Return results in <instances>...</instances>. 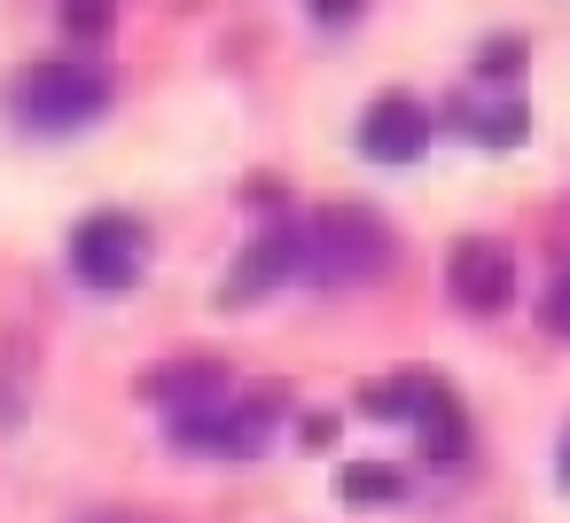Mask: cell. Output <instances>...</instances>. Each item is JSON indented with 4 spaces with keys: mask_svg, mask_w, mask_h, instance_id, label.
<instances>
[{
    "mask_svg": "<svg viewBox=\"0 0 570 523\" xmlns=\"http://www.w3.org/2000/svg\"><path fill=\"white\" fill-rule=\"evenodd\" d=\"M391 258H399V235H391L383 211H367V204H321L305 219V274L297 282H313V289H367V282L391 274Z\"/></svg>",
    "mask_w": 570,
    "mask_h": 523,
    "instance_id": "6da1fadb",
    "label": "cell"
},
{
    "mask_svg": "<svg viewBox=\"0 0 570 523\" xmlns=\"http://www.w3.org/2000/svg\"><path fill=\"white\" fill-rule=\"evenodd\" d=\"M9 118L24 126V134H40V141H63V134H87L110 102H118V79L102 71V63H24L17 79H9Z\"/></svg>",
    "mask_w": 570,
    "mask_h": 523,
    "instance_id": "7a4b0ae2",
    "label": "cell"
},
{
    "mask_svg": "<svg viewBox=\"0 0 570 523\" xmlns=\"http://www.w3.org/2000/svg\"><path fill=\"white\" fill-rule=\"evenodd\" d=\"M289 414H297L289 383H250V391H235L204 414L165 422V437H173V453H196V461H258Z\"/></svg>",
    "mask_w": 570,
    "mask_h": 523,
    "instance_id": "3957f363",
    "label": "cell"
},
{
    "mask_svg": "<svg viewBox=\"0 0 570 523\" xmlns=\"http://www.w3.org/2000/svg\"><path fill=\"white\" fill-rule=\"evenodd\" d=\"M71 282L95 289V297H126L141 274H149V227L134 211H87L71 227Z\"/></svg>",
    "mask_w": 570,
    "mask_h": 523,
    "instance_id": "277c9868",
    "label": "cell"
},
{
    "mask_svg": "<svg viewBox=\"0 0 570 523\" xmlns=\"http://www.w3.org/2000/svg\"><path fill=\"white\" fill-rule=\"evenodd\" d=\"M297 274H305V219H274V227H258V235L243 243V258L227 266L219 305H227V313H243V305L274 297V289H282V282H297Z\"/></svg>",
    "mask_w": 570,
    "mask_h": 523,
    "instance_id": "5b68a950",
    "label": "cell"
},
{
    "mask_svg": "<svg viewBox=\"0 0 570 523\" xmlns=\"http://www.w3.org/2000/svg\"><path fill=\"white\" fill-rule=\"evenodd\" d=\"M445 297L461 305V313H508L515 305V250L500 243V235H461L453 250H445Z\"/></svg>",
    "mask_w": 570,
    "mask_h": 523,
    "instance_id": "8992f818",
    "label": "cell"
},
{
    "mask_svg": "<svg viewBox=\"0 0 570 523\" xmlns=\"http://www.w3.org/2000/svg\"><path fill=\"white\" fill-rule=\"evenodd\" d=\"M134 391H141L165 422H180V414H204V406L235 398V367H227V359H212V352H188V359H157Z\"/></svg>",
    "mask_w": 570,
    "mask_h": 523,
    "instance_id": "52a82bcc",
    "label": "cell"
},
{
    "mask_svg": "<svg viewBox=\"0 0 570 523\" xmlns=\"http://www.w3.org/2000/svg\"><path fill=\"white\" fill-rule=\"evenodd\" d=\"M430 141H438L430 110H422L414 95H399V87L360 110V157H367V165H422Z\"/></svg>",
    "mask_w": 570,
    "mask_h": 523,
    "instance_id": "ba28073f",
    "label": "cell"
},
{
    "mask_svg": "<svg viewBox=\"0 0 570 523\" xmlns=\"http://www.w3.org/2000/svg\"><path fill=\"white\" fill-rule=\"evenodd\" d=\"M352 406H360L367 422H406V430H422L430 414L453 406V383H445L438 367H399V375H375Z\"/></svg>",
    "mask_w": 570,
    "mask_h": 523,
    "instance_id": "9c48e42d",
    "label": "cell"
},
{
    "mask_svg": "<svg viewBox=\"0 0 570 523\" xmlns=\"http://www.w3.org/2000/svg\"><path fill=\"white\" fill-rule=\"evenodd\" d=\"M445 126H453L461 141H476V149H515V141L531 134V110H523V95L453 87V102H445Z\"/></svg>",
    "mask_w": 570,
    "mask_h": 523,
    "instance_id": "30bf717a",
    "label": "cell"
},
{
    "mask_svg": "<svg viewBox=\"0 0 570 523\" xmlns=\"http://www.w3.org/2000/svg\"><path fill=\"white\" fill-rule=\"evenodd\" d=\"M406 468H391V461H344L336 468V500L344 507H406Z\"/></svg>",
    "mask_w": 570,
    "mask_h": 523,
    "instance_id": "8fae6325",
    "label": "cell"
},
{
    "mask_svg": "<svg viewBox=\"0 0 570 523\" xmlns=\"http://www.w3.org/2000/svg\"><path fill=\"white\" fill-rule=\"evenodd\" d=\"M523 63H531V48H523V32H492V40L476 48V63H469V71H476L469 87H492V95H515V71H523Z\"/></svg>",
    "mask_w": 570,
    "mask_h": 523,
    "instance_id": "7c38bea8",
    "label": "cell"
},
{
    "mask_svg": "<svg viewBox=\"0 0 570 523\" xmlns=\"http://www.w3.org/2000/svg\"><path fill=\"white\" fill-rule=\"evenodd\" d=\"M110 24H118V0H63V32L71 40H110Z\"/></svg>",
    "mask_w": 570,
    "mask_h": 523,
    "instance_id": "4fadbf2b",
    "label": "cell"
},
{
    "mask_svg": "<svg viewBox=\"0 0 570 523\" xmlns=\"http://www.w3.org/2000/svg\"><path fill=\"white\" fill-rule=\"evenodd\" d=\"M243 204H250V211H274V219H282V204H289V188H282L274 172H250V180H243Z\"/></svg>",
    "mask_w": 570,
    "mask_h": 523,
    "instance_id": "5bb4252c",
    "label": "cell"
},
{
    "mask_svg": "<svg viewBox=\"0 0 570 523\" xmlns=\"http://www.w3.org/2000/svg\"><path fill=\"white\" fill-rule=\"evenodd\" d=\"M297 445L305 453H328L336 445V414H297Z\"/></svg>",
    "mask_w": 570,
    "mask_h": 523,
    "instance_id": "9a60e30c",
    "label": "cell"
},
{
    "mask_svg": "<svg viewBox=\"0 0 570 523\" xmlns=\"http://www.w3.org/2000/svg\"><path fill=\"white\" fill-rule=\"evenodd\" d=\"M539 313H547V328H554V336H570V266L554 274V289H547V305H539Z\"/></svg>",
    "mask_w": 570,
    "mask_h": 523,
    "instance_id": "2e32d148",
    "label": "cell"
},
{
    "mask_svg": "<svg viewBox=\"0 0 570 523\" xmlns=\"http://www.w3.org/2000/svg\"><path fill=\"white\" fill-rule=\"evenodd\" d=\"M360 9H367V0H313V17H321V24H328V32H336V24H352V17H360Z\"/></svg>",
    "mask_w": 570,
    "mask_h": 523,
    "instance_id": "e0dca14e",
    "label": "cell"
},
{
    "mask_svg": "<svg viewBox=\"0 0 570 523\" xmlns=\"http://www.w3.org/2000/svg\"><path fill=\"white\" fill-rule=\"evenodd\" d=\"M87 523H157V515H134V507H102V515H87Z\"/></svg>",
    "mask_w": 570,
    "mask_h": 523,
    "instance_id": "ac0fdd59",
    "label": "cell"
},
{
    "mask_svg": "<svg viewBox=\"0 0 570 523\" xmlns=\"http://www.w3.org/2000/svg\"><path fill=\"white\" fill-rule=\"evenodd\" d=\"M554 484L570 492V430H562V453H554Z\"/></svg>",
    "mask_w": 570,
    "mask_h": 523,
    "instance_id": "d6986e66",
    "label": "cell"
}]
</instances>
